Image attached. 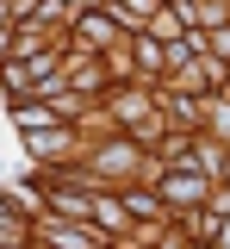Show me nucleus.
<instances>
[{
	"label": "nucleus",
	"mask_w": 230,
	"mask_h": 249,
	"mask_svg": "<svg viewBox=\"0 0 230 249\" xmlns=\"http://www.w3.org/2000/svg\"><path fill=\"white\" fill-rule=\"evenodd\" d=\"M75 37L94 50V44H118V37H125V25H118L106 6H94V13H75Z\"/></svg>",
	"instance_id": "obj_1"
},
{
	"label": "nucleus",
	"mask_w": 230,
	"mask_h": 249,
	"mask_svg": "<svg viewBox=\"0 0 230 249\" xmlns=\"http://www.w3.org/2000/svg\"><path fill=\"white\" fill-rule=\"evenodd\" d=\"M44 243H56V249H112L99 231H81V224H63V218H44Z\"/></svg>",
	"instance_id": "obj_2"
},
{
	"label": "nucleus",
	"mask_w": 230,
	"mask_h": 249,
	"mask_svg": "<svg viewBox=\"0 0 230 249\" xmlns=\"http://www.w3.org/2000/svg\"><path fill=\"white\" fill-rule=\"evenodd\" d=\"M13 124L32 137V131H50V124H63V112H56L50 100H37V106H32V100H19V106H13Z\"/></svg>",
	"instance_id": "obj_3"
},
{
	"label": "nucleus",
	"mask_w": 230,
	"mask_h": 249,
	"mask_svg": "<svg viewBox=\"0 0 230 249\" xmlns=\"http://www.w3.org/2000/svg\"><path fill=\"white\" fill-rule=\"evenodd\" d=\"M162 199H168V206H199V199H205V181H199V175H168Z\"/></svg>",
	"instance_id": "obj_4"
},
{
	"label": "nucleus",
	"mask_w": 230,
	"mask_h": 249,
	"mask_svg": "<svg viewBox=\"0 0 230 249\" xmlns=\"http://www.w3.org/2000/svg\"><path fill=\"white\" fill-rule=\"evenodd\" d=\"M25 143H32V156H63L68 143H75V131H68V124H50V131H32Z\"/></svg>",
	"instance_id": "obj_5"
},
{
	"label": "nucleus",
	"mask_w": 230,
	"mask_h": 249,
	"mask_svg": "<svg viewBox=\"0 0 230 249\" xmlns=\"http://www.w3.org/2000/svg\"><path fill=\"white\" fill-rule=\"evenodd\" d=\"M94 218L106 224V231H125V218H131V206H118V199L106 193V199H94Z\"/></svg>",
	"instance_id": "obj_6"
},
{
	"label": "nucleus",
	"mask_w": 230,
	"mask_h": 249,
	"mask_svg": "<svg viewBox=\"0 0 230 249\" xmlns=\"http://www.w3.org/2000/svg\"><path fill=\"white\" fill-rule=\"evenodd\" d=\"M94 168H106V175H125V168H131V150H125V143H112V150H99V156H94Z\"/></svg>",
	"instance_id": "obj_7"
},
{
	"label": "nucleus",
	"mask_w": 230,
	"mask_h": 249,
	"mask_svg": "<svg viewBox=\"0 0 230 249\" xmlns=\"http://www.w3.org/2000/svg\"><path fill=\"white\" fill-rule=\"evenodd\" d=\"M137 69H162V44L156 37H137Z\"/></svg>",
	"instance_id": "obj_8"
},
{
	"label": "nucleus",
	"mask_w": 230,
	"mask_h": 249,
	"mask_svg": "<svg viewBox=\"0 0 230 249\" xmlns=\"http://www.w3.org/2000/svg\"><path fill=\"white\" fill-rule=\"evenodd\" d=\"M112 112H118V119H125V124H137V119H143V112H149V106H143L137 93H118V106H112Z\"/></svg>",
	"instance_id": "obj_9"
},
{
	"label": "nucleus",
	"mask_w": 230,
	"mask_h": 249,
	"mask_svg": "<svg viewBox=\"0 0 230 249\" xmlns=\"http://www.w3.org/2000/svg\"><path fill=\"white\" fill-rule=\"evenodd\" d=\"M125 206H131V218H156V193H118Z\"/></svg>",
	"instance_id": "obj_10"
},
{
	"label": "nucleus",
	"mask_w": 230,
	"mask_h": 249,
	"mask_svg": "<svg viewBox=\"0 0 230 249\" xmlns=\"http://www.w3.org/2000/svg\"><path fill=\"white\" fill-rule=\"evenodd\" d=\"M68 81H75V88H94L99 69H94V62H75V69H68Z\"/></svg>",
	"instance_id": "obj_11"
},
{
	"label": "nucleus",
	"mask_w": 230,
	"mask_h": 249,
	"mask_svg": "<svg viewBox=\"0 0 230 249\" xmlns=\"http://www.w3.org/2000/svg\"><path fill=\"white\" fill-rule=\"evenodd\" d=\"M0 249H25V243H0Z\"/></svg>",
	"instance_id": "obj_12"
},
{
	"label": "nucleus",
	"mask_w": 230,
	"mask_h": 249,
	"mask_svg": "<svg viewBox=\"0 0 230 249\" xmlns=\"http://www.w3.org/2000/svg\"><path fill=\"white\" fill-rule=\"evenodd\" d=\"M224 249H230V224H224Z\"/></svg>",
	"instance_id": "obj_13"
}]
</instances>
